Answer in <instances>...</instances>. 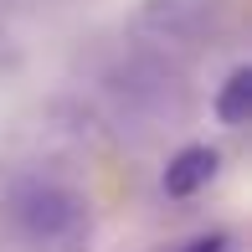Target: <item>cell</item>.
Masks as SVG:
<instances>
[{"mask_svg":"<svg viewBox=\"0 0 252 252\" xmlns=\"http://www.w3.org/2000/svg\"><path fill=\"white\" fill-rule=\"evenodd\" d=\"M211 108L226 129H247V119H252V67H232L226 72V83L216 88Z\"/></svg>","mask_w":252,"mask_h":252,"instance_id":"cell-3","label":"cell"},{"mask_svg":"<svg viewBox=\"0 0 252 252\" xmlns=\"http://www.w3.org/2000/svg\"><path fill=\"white\" fill-rule=\"evenodd\" d=\"M216 175H221V150H211V144H186L180 155H170L159 186H165L170 201H190V196H201Z\"/></svg>","mask_w":252,"mask_h":252,"instance_id":"cell-2","label":"cell"},{"mask_svg":"<svg viewBox=\"0 0 252 252\" xmlns=\"http://www.w3.org/2000/svg\"><path fill=\"white\" fill-rule=\"evenodd\" d=\"M16 226L36 247H57V252H77L88 242L83 201L72 190H62V186H47V180H36V186H26L16 196Z\"/></svg>","mask_w":252,"mask_h":252,"instance_id":"cell-1","label":"cell"},{"mask_svg":"<svg viewBox=\"0 0 252 252\" xmlns=\"http://www.w3.org/2000/svg\"><path fill=\"white\" fill-rule=\"evenodd\" d=\"M186 252H232V237L226 232H211V237H196Z\"/></svg>","mask_w":252,"mask_h":252,"instance_id":"cell-4","label":"cell"}]
</instances>
